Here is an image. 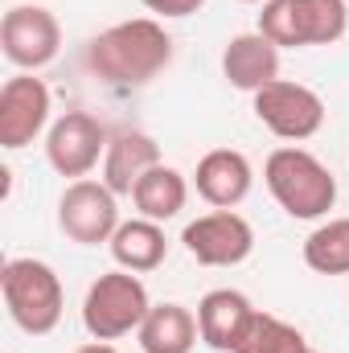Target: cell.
<instances>
[{"label": "cell", "mask_w": 349, "mask_h": 353, "mask_svg": "<svg viewBox=\"0 0 349 353\" xmlns=\"http://www.w3.org/2000/svg\"><path fill=\"white\" fill-rule=\"evenodd\" d=\"M111 259L123 271H157V267L169 259V239H165V222H152V218H132V222H119V230L111 234Z\"/></svg>", "instance_id": "obj_16"}, {"label": "cell", "mask_w": 349, "mask_h": 353, "mask_svg": "<svg viewBox=\"0 0 349 353\" xmlns=\"http://www.w3.org/2000/svg\"><path fill=\"white\" fill-rule=\"evenodd\" d=\"M251 111L263 128L279 140H312L321 128H325V103L321 94L304 83H292V79H275L263 90L251 94Z\"/></svg>", "instance_id": "obj_6"}, {"label": "cell", "mask_w": 349, "mask_h": 353, "mask_svg": "<svg viewBox=\"0 0 349 353\" xmlns=\"http://www.w3.org/2000/svg\"><path fill=\"white\" fill-rule=\"evenodd\" d=\"M157 165H161V144L140 128H119L107 140V157H103V176L99 181L115 197H132L140 176L148 169H157Z\"/></svg>", "instance_id": "obj_14"}, {"label": "cell", "mask_w": 349, "mask_h": 353, "mask_svg": "<svg viewBox=\"0 0 349 353\" xmlns=\"http://www.w3.org/2000/svg\"><path fill=\"white\" fill-rule=\"evenodd\" d=\"M308 350L312 345H308V337L296 325H288V321H279L271 312H255L243 345L235 353H308Z\"/></svg>", "instance_id": "obj_20"}, {"label": "cell", "mask_w": 349, "mask_h": 353, "mask_svg": "<svg viewBox=\"0 0 349 353\" xmlns=\"http://www.w3.org/2000/svg\"><path fill=\"white\" fill-rule=\"evenodd\" d=\"M185 201H189V181L181 169L173 165H157V169H148V173L140 176V185L132 189V205H136V214L140 218H152V222H169L177 218L181 210H185Z\"/></svg>", "instance_id": "obj_18"}, {"label": "cell", "mask_w": 349, "mask_h": 353, "mask_svg": "<svg viewBox=\"0 0 349 353\" xmlns=\"http://www.w3.org/2000/svg\"><path fill=\"white\" fill-rule=\"evenodd\" d=\"M251 185H255V169L251 161L239 152V148H214L197 161V173H193V189L206 205L214 210H235L251 197Z\"/></svg>", "instance_id": "obj_12"}, {"label": "cell", "mask_w": 349, "mask_h": 353, "mask_svg": "<svg viewBox=\"0 0 349 353\" xmlns=\"http://www.w3.org/2000/svg\"><path fill=\"white\" fill-rule=\"evenodd\" d=\"M107 140H111V132L90 111H62L46 132V161L58 176L83 181L103 165Z\"/></svg>", "instance_id": "obj_7"}, {"label": "cell", "mask_w": 349, "mask_h": 353, "mask_svg": "<svg viewBox=\"0 0 349 353\" xmlns=\"http://www.w3.org/2000/svg\"><path fill=\"white\" fill-rule=\"evenodd\" d=\"M152 17H165V21H181V17H193L206 0H140Z\"/></svg>", "instance_id": "obj_21"}, {"label": "cell", "mask_w": 349, "mask_h": 353, "mask_svg": "<svg viewBox=\"0 0 349 353\" xmlns=\"http://www.w3.org/2000/svg\"><path fill=\"white\" fill-rule=\"evenodd\" d=\"M136 337L144 353H193L201 341L197 312H189L185 304H152Z\"/></svg>", "instance_id": "obj_17"}, {"label": "cell", "mask_w": 349, "mask_h": 353, "mask_svg": "<svg viewBox=\"0 0 349 353\" xmlns=\"http://www.w3.org/2000/svg\"><path fill=\"white\" fill-rule=\"evenodd\" d=\"M222 79L235 90H247V94L263 90L267 83L279 79V46L267 41L259 29L230 37L222 50Z\"/></svg>", "instance_id": "obj_15"}, {"label": "cell", "mask_w": 349, "mask_h": 353, "mask_svg": "<svg viewBox=\"0 0 349 353\" xmlns=\"http://www.w3.org/2000/svg\"><path fill=\"white\" fill-rule=\"evenodd\" d=\"M304 263L317 275H349V218H329L304 239Z\"/></svg>", "instance_id": "obj_19"}, {"label": "cell", "mask_w": 349, "mask_h": 353, "mask_svg": "<svg viewBox=\"0 0 349 353\" xmlns=\"http://www.w3.org/2000/svg\"><path fill=\"white\" fill-rule=\"evenodd\" d=\"M152 300L148 288L136 271H103L83 296V329L90 341H119L128 333H140L144 316H148Z\"/></svg>", "instance_id": "obj_4"}, {"label": "cell", "mask_w": 349, "mask_h": 353, "mask_svg": "<svg viewBox=\"0 0 349 353\" xmlns=\"http://www.w3.org/2000/svg\"><path fill=\"white\" fill-rule=\"evenodd\" d=\"M74 353H119L111 341H87V345H79Z\"/></svg>", "instance_id": "obj_22"}, {"label": "cell", "mask_w": 349, "mask_h": 353, "mask_svg": "<svg viewBox=\"0 0 349 353\" xmlns=\"http://www.w3.org/2000/svg\"><path fill=\"white\" fill-rule=\"evenodd\" d=\"M255 29L279 50L333 46L349 29V0H267Z\"/></svg>", "instance_id": "obj_5"}, {"label": "cell", "mask_w": 349, "mask_h": 353, "mask_svg": "<svg viewBox=\"0 0 349 353\" xmlns=\"http://www.w3.org/2000/svg\"><path fill=\"white\" fill-rule=\"evenodd\" d=\"M308 353H321V350H308Z\"/></svg>", "instance_id": "obj_24"}, {"label": "cell", "mask_w": 349, "mask_h": 353, "mask_svg": "<svg viewBox=\"0 0 349 353\" xmlns=\"http://www.w3.org/2000/svg\"><path fill=\"white\" fill-rule=\"evenodd\" d=\"M263 181L275 205L296 222H321L337 205V176L329 173L321 157H312L300 144L275 148L263 165Z\"/></svg>", "instance_id": "obj_2"}, {"label": "cell", "mask_w": 349, "mask_h": 353, "mask_svg": "<svg viewBox=\"0 0 349 353\" xmlns=\"http://www.w3.org/2000/svg\"><path fill=\"white\" fill-rule=\"evenodd\" d=\"M58 230L79 243V247H99V243H111V234L119 230V201L115 193L94 181H70L58 197Z\"/></svg>", "instance_id": "obj_8"}, {"label": "cell", "mask_w": 349, "mask_h": 353, "mask_svg": "<svg viewBox=\"0 0 349 353\" xmlns=\"http://www.w3.org/2000/svg\"><path fill=\"white\" fill-rule=\"evenodd\" d=\"M239 4H267V0H239Z\"/></svg>", "instance_id": "obj_23"}, {"label": "cell", "mask_w": 349, "mask_h": 353, "mask_svg": "<svg viewBox=\"0 0 349 353\" xmlns=\"http://www.w3.org/2000/svg\"><path fill=\"white\" fill-rule=\"evenodd\" d=\"M259 308L235 292V288H214L197 300V329H201V345H210L214 353H235L243 345L251 316Z\"/></svg>", "instance_id": "obj_13"}, {"label": "cell", "mask_w": 349, "mask_h": 353, "mask_svg": "<svg viewBox=\"0 0 349 353\" xmlns=\"http://www.w3.org/2000/svg\"><path fill=\"white\" fill-rule=\"evenodd\" d=\"M50 111H54V94L50 87L21 70L0 87V148L4 152H21L29 148L41 132H50Z\"/></svg>", "instance_id": "obj_11"}, {"label": "cell", "mask_w": 349, "mask_h": 353, "mask_svg": "<svg viewBox=\"0 0 349 353\" xmlns=\"http://www.w3.org/2000/svg\"><path fill=\"white\" fill-rule=\"evenodd\" d=\"M0 50L17 70L37 74L62 50V25L46 4H12L0 21Z\"/></svg>", "instance_id": "obj_9"}, {"label": "cell", "mask_w": 349, "mask_h": 353, "mask_svg": "<svg viewBox=\"0 0 349 353\" xmlns=\"http://www.w3.org/2000/svg\"><path fill=\"white\" fill-rule=\"evenodd\" d=\"M181 243L189 259L201 267H239L255 251V230L239 210H210L193 222H185Z\"/></svg>", "instance_id": "obj_10"}, {"label": "cell", "mask_w": 349, "mask_h": 353, "mask_svg": "<svg viewBox=\"0 0 349 353\" xmlns=\"http://www.w3.org/2000/svg\"><path fill=\"white\" fill-rule=\"evenodd\" d=\"M173 62V37L157 17H132L87 46V70L107 87H144Z\"/></svg>", "instance_id": "obj_1"}, {"label": "cell", "mask_w": 349, "mask_h": 353, "mask_svg": "<svg viewBox=\"0 0 349 353\" xmlns=\"http://www.w3.org/2000/svg\"><path fill=\"white\" fill-rule=\"evenodd\" d=\"M0 296H4L8 321L29 337H50L62 325L66 292L58 271L41 259H29V255L8 259L0 267Z\"/></svg>", "instance_id": "obj_3"}]
</instances>
